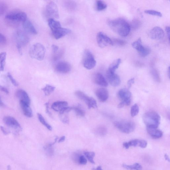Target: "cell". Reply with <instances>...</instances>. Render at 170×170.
I'll return each instance as SVG.
<instances>
[{"label":"cell","mask_w":170,"mask_h":170,"mask_svg":"<svg viewBox=\"0 0 170 170\" xmlns=\"http://www.w3.org/2000/svg\"><path fill=\"white\" fill-rule=\"evenodd\" d=\"M8 6L5 2H0V16L3 15L8 9Z\"/></svg>","instance_id":"obj_39"},{"label":"cell","mask_w":170,"mask_h":170,"mask_svg":"<svg viewBox=\"0 0 170 170\" xmlns=\"http://www.w3.org/2000/svg\"><path fill=\"white\" fill-rule=\"evenodd\" d=\"M165 30L166 31V34H167L168 37V40L170 41V27L169 26H166L165 28Z\"/></svg>","instance_id":"obj_49"},{"label":"cell","mask_w":170,"mask_h":170,"mask_svg":"<svg viewBox=\"0 0 170 170\" xmlns=\"http://www.w3.org/2000/svg\"><path fill=\"white\" fill-rule=\"evenodd\" d=\"M66 137L65 136H63L61 138H60L59 139L58 141V142L62 143L65 140Z\"/></svg>","instance_id":"obj_53"},{"label":"cell","mask_w":170,"mask_h":170,"mask_svg":"<svg viewBox=\"0 0 170 170\" xmlns=\"http://www.w3.org/2000/svg\"><path fill=\"white\" fill-rule=\"evenodd\" d=\"M5 106V104L2 101L1 98L0 97V107H4Z\"/></svg>","instance_id":"obj_55"},{"label":"cell","mask_w":170,"mask_h":170,"mask_svg":"<svg viewBox=\"0 0 170 170\" xmlns=\"http://www.w3.org/2000/svg\"><path fill=\"white\" fill-rule=\"evenodd\" d=\"M83 63L84 68L88 70L93 69L96 65V61L93 55L88 49H86L84 52Z\"/></svg>","instance_id":"obj_5"},{"label":"cell","mask_w":170,"mask_h":170,"mask_svg":"<svg viewBox=\"0 0 170 170\" xmlns=\"http://www.w3.org/2000/svg\"><path fill=\"white\" fill-rule=\"evenodd\" d=\"M48 24L52 31L62 27L61 23L59 21L52 18L49 19L48 21Z\"/></svg>","instance_id":"obj_26"},{"label":"cell","mask_w":170,"mask_h":170,"mask_svg":"<svg viewBox=\"0 0 170 170\" xmlns=\"http://www.w3.org/2000/svg\"><path fill=\"white\" fill-rule=\"evenodd\" d=\"M5 19L10 22H23L27 19V15L25 12L21 11H14L7 14Z\"/></svg>","instance_id":"obj_4"},{"label":"cell","mask_w":170,"mask_h":170,"mask_svg":"<svg viewBox=\"0 0 170 170\" xmlns=\"http://www.w3.org/2000/svg\"><path fill=\"white\" fill-rule=\"evenodd\" d=\"M1 129L3 133L5 134V135H6V134H8L9 132H8V131H7V130L4 127L2 126H1Z\"/></svg>","instance_id":"obj_51"},{"label":"cell","mask_w":170,"mask_h":170,"mask_svg":"<svg viewBox=\"0 0 170 170\" xmlns=\"http://www.w3.org/2000/svg\"><path fill=\"white\" fill-rule=\"evenodd\" d=\"M144 12L148 15L161 17L162 15L161 12L153 10H145Z\"/></svg>","instance_id":"obj_37"},{"label":"cell","mask_w":170,"mask_h":170,"mask_svg":"<svg viewBox=\"0 0 170 170\" xmlns=\"http://www.w3.org/2000/svg\"><path fill=\"white\" fill-rule=\"evenodd\" d=\"M11 169V167L10 165H8V170H10Z\"/></svg>","instance_id":"obj_58"},{"label":"cell","mask_w":170,"mask_h":170,"mask_svg":"<svg viewBox=\"0 0 170 170\" xmlns=\"http://www.w3.org/2000/svg\"><path fill=\"white\" fill-rule=\"evenodd\" d=\"M0 90L3 92H4V93L6 94H8L9 93L8 90H7L6 88L4 87L0 86Z\"/></svg>","instance_id":"obj_50"},{"label":"cell","mask_w":170,"mask_h":170,"mask_svg":"<svg viewBox=\"0 0 170 170\" xmlns=\"http://www.w3.org/2000/svg\"><path fill=\"white\" fill-rule=\"evenodd\" d=\"M93 170H103L102 169V168L100 166H99L97 168H93Z\"/></svg>","instance_id":"obj_57"},{"label":"cell","mask_w":170,"mask_h":170,"mask_svg":"<svg viewBox=\"0 0 170 170\" xmlns=\"http://www.w3.org/2000/svg\"><path fill=\"white\" fill-rule=\"evenodd\" d=\"M75 94L80 100L86 103L88 109H94L97 107V101L93 97L88 96L83 92L79 90L76 91Z\"/></svg>","instance_id":"obj_7"},{"label":"cell","mask_w":170,"mask_h":170,"mask_svg":"<svg viewBox=\"0 0 170 170\" xmlns=\"http://www.w3.org/2000/svg\"><path fill=\"white\" fill-rule=\"evenodd\" d=\"M168 76H170V68L169 67L168 69Z\"/></svg>","instance_id":"obj_59"},{"label":"cell","mask_w":170,"mask_h":170,"mask_svg":"<svg viewBox=\"0 0 170 170\" xmlns=\"http://www.w3.org/2000/svg\"><path fill=\"white\" fill-rule=\"evenodd\" d=\"M140 21L138 19H134L131 23V26L134 29H137L139 28L141 25Z\"/></svg>","instance_id":"obj_40"},{"label":"cell","mask_w":170,"mask_h":170,"mask_svg":"<svg viewBox=\"0 0 170 170\" xmlns=\"http://www.w3.org/2000/svg\"><path fill=\"white\" fill-rule=\"evenodd\" d=\"M96 95L99 100L101 102H105L107 100L109 97L108 90L104 88H100L96 91Z\"/></svg>","instance_id":"obj_20"},{"label":"cell","mask_w":170,"mask_h":170,"mask_svg":"<svg viewBox=\"0 0 170 170\" xmlns=\"http://www.w3.org/2000/svg\"><path fill=\"white\" fill-rule=\"evenodd\" d=\"M114 125L120 131L126 134L131 133L135 129V124L132 121H116Z\"/></svg>","instance_id":"obj_6"},{"label":"cell","mask_w":170,"mask_h":170,"mask_svg":"<svg viewBox=\"0 0 170 170\" xmlns=\"http://www.w3.org/2000/svg\"><path fill=\"white\" fill-rule=\"evenodd\" d=\"M46 49L43 45L36 43L31 47L29 50V55L33 59L41 61L45 57Z\"/></svg>","instance_id":"obj_3"},{"label":"cell","mask_w":170,"mask_h":170,"mask_svg":"<svg viewBox=\"0 0 170 170\" xmlns=\"http://www.w3.org/2000/svg\"><path fill=\"white\" fill-rule=\"evenodd\" d=\"M72 110L75 112L76 115L80 117H83L85 115V112L80 106L78 105L72 107Z\"/></svg>","instance_id":"obj_34"},{"label":"cell","mask_w":170,"mask_h":170,"mask_svg":"<svg viewBox=\"0 0 170 170\" xmlns=\"http://www.w3.org/2000/svg\"><path fill=\"white\" fill-rule=\"evenodd\" d=\"M55 89V87L49 84L46 85V86L42 90L44 92L46 96H48L50 95Z\"/></svg>","instance_id":"obj_32"},{"label":"cell","mask_w":170,"mask_h":170,"mask_svg":"<svg viewBox=\"0 0 170 170\" xmlns=\"http://www.w3.org/2000/svg\"><path fill=\"white\" fill-rule=\"evenodd\" d=\"M78 162L81 165H86L87 161L86 158L83 155L80 156L78 159Z\"/></svg>","instance_id":"obj_41"},{"label":"cell","mask_w":170,"mask_h":170,"mask_svg":"<svg viewBox=\"0 0 170 170\" xmlns=\"http://www.w3.org/2000/svg\"><path fill=\"white\" fill-rule=\"evenodd\" d=\"M52 47L53 52L54 53V54H56V53H57L58 52L59 50V47L58 46L55 45H53L52 46Z\"/></svg>","instance_id":"obj_46"},{"label":"cell","mask_w":170,"mask_h":170,"mask_svg":"<svg viewBox=\"0 0 170 170\" xmlns=\"http://www.w3.org/2000/svg\"><path fill=\"white\" fill-rule=\"evenodd\" d=\"M165 158L166 160L168 162H170L169 158L168 157V156L167 154H165Z\"/></svg>","instance_id":"obj_56"},{"label":"cell","mask_w":170,"mask_h":170,"mask_svg":"<svg viewBox=\"0 0 170 170\" xmlns=\"http://www.w3.org/2000/svg\"><path fill=\"white\" fill-rule=\"evenodd\" d=\"M71 69L72 66L70 64L66 61H60L56 64L55 66L56 71L61 73H68Z\"/></svg>","instance_id":"obj_13"},{"label":"cell","mask_w":170,"mask_h":170,"mask_svg":"<svg viewBox=\"0 0 170 170\" xmlns=\"http://www.w3.org/2000/svg\"><path fill=\"white\" fill-rule=\"evenodd\" d=\"M6 42V38L4 35L0 33V45H5Z\"/></svg>","instance_id":"obj_43"},{"label":"cell","mask_w":170,"mask_h":170,"mask_svg":"<svg viewBox=\"0 0 170 170\" xmlns=\"http://www.w3.org/2000/svg\"><path fill=\"white\" fill-rule=\"evenodd\" d=\"M123 167L125 168L128 170H142V166L139 163L134 164L132 165H127L123 164Z\"/></svg>","instance_id":"obj_30"},{"label":"cell","mask_w":170,"mask_h":170,"mask_svg":"<svg viewBox=\"0 0 170 170\" xmlns=\"http://www.w3.org/2000/svg\"><path fill=\"white\" fill-rule=\"evenodd\" d=\"M108 24L112 30L120 36L126 37L130 32V24L123 19L109 20L108 21Z\"/></svg>","instance_id":"obj_1"},{"label":"cell","mask_w":170,"mask_h":170,"mask_svg":"<svg viewBox=\"0 0 170 170\" xmlns=\"http://www.w3.org/2000/svg\"><path fill=\"white\" fill-rule=\"evenodd\" d=\"M49 103L47 102L45 104V106L46 107V112L49 115H51V114L49 110Z\"/></svg>","instance_id":"obj_48"},{"label":"cell","mask_w":170,"mask_h":170,"mask_svg":"<svg viewBox=\"0 0 170 170\" xmlns=\"http://www.w3.org/2000/svg\"><path fill=\"white\" fill-rule=\"evenodd\" d=\"M16 45L22 47L27 45L30 42V38L27 34L21 31H18L15 34Z\"/></svg>","instance_id":"obj_11"},{"label":"cell","mask_w":170,"mask_h":170,"mask_svg":"<svg viewBox=\"0 0 170 170\" xmlns=\"http://www.w3.org/2000/svg\"><path fill=\"white\" fill-rule=\"evenodd\" d=\"M139 111V106L135 104L133 105L131 108V114L132 117L137 116Z\"/></svg>","instance_id":"obj_36"},{"label":"cell","mask_w":170,"mask_h":170,"mask_svg":"<svg viewBox=\"0 0 170 170\" xmlns=\"http://www.w3.org/2000/svg\"><path fill=\"white\" fill-rule=\"evenodd\" d=\"M132 45V47L136 49L139 54L142 57H146L150 54L151 49L143 45L141 38L133 42Z\"/></svg>","instance_id":"obj_9"},{"label":"cell","mask_w":170,"mask_h":170,"mask_svg":"<svg viewBox=\"0 0 170 170\" xmlns=\"http://www.w3.org/2000/svg\"><path fill=\"white\" fill-rule=\"evenodd\" d=\"M147 132L150 135L155 139L162 137L163 135V133L162 131L157 129V128H151L147 127Z\"/></svg>","instance_id":"obj_25"},{"label":"cell","mask_w":170,"mask_h":170,"mask_svg":"<svg viewBox=\"0 0 170 170\" xmlns=\"http://www.w3.org/2000/svg\"><path fill=\"white\" fill-rule=\"evenodd\" d=\"M16 47L19 54L22 55V47L18 45H16Z\"/></svg>","instance_id":"obj_52"},{"label":"cell","mask_w":170,"mask_h":170,"mask_svg":"<svg viewBox=\"0 0 170 170\" xmlns=\"http://www.w3.org/2000/svg\"><path fill=\"white\" fill-rule=\"evenodd\" d=\"M72 110V107H67L59 112V118L61 121L64 124H69V112Z\"/></svg>","instance_id":"obj_18"},{"label":"cell","mask_w":170,"mask_h":170,"mask_svg":"<svg viewBox=\"0 0 170 170\" xmlns=\"http://www.w3.org/2000/svg\"><path fill=\"white\" fill-rule=\"evenodd\" d=\"M64 6L67 10L70 12L75 11L76 8V3L73 1H66L64 3Z\"/></svg>","instance_id":"obj_28"},{"label":"cell","mask_w":170,"mask_h":170,"mask_svg":"<svg viewBox=\"0 0 170 170\" xmlns=\"http://www.w3.org/2000/svg\"><path fill=\"white\" fill-rule=\"evenodd\" d=\"M23 26L24 30L27 32L33 35L37 34V32L36 28L30 20L27 19L23 22Z\"/></svg>","instance_id":"obj_21"},{"label":"cell","mask_w":170,"mask_h":170,"mask_svg":"<svg viewBox=\"0 0 170 170\" xmlns=\"http://www.w3.org/2000/svg\"><path fill=\"white\" fill-rule=\"evenodd\" d=\"M94 81L96 83L104 87H107L108 86V83L104 77L100 73H98L96 74L94 77Z\"/></svg>","instance_id":"obj_23"},{"label":"cell","mask_w":170,"mask_h":170,"mask_svg":"<svg viewBox=\"0 0 170 170\" xmlns=\"http://www.w3.org/2000/svg\"><path fill=\"white\" fill-rule=\"evenodd\" d=\"M37 116L40 122L42 124L46 127L48 130L52 131V127L46 121L43 117L42 116L41 114H40V113H38Z\"/></svg>","instance_id":"obj_33"},{"label":"cell","mask_w":170,"mask_h":170,"mask_svg":"<svg viewBox=\"0 0 170 170\" xmlns=\"http://www.w3.org/2000/svg\"><path fill=\"white\" fill-rule=\"evenodd\" d=\"M3 121L7 126L12 128L16 130H20L21 129V126L18 122L12 116L5 117L3 118Z\"/></svg>","instance_id":"obj_15"},{"label":"cell","mask_w":170,"mask_h":170,"mask_svg":"<svg viewBox=\"0 0 170 170\" xmlns=\"http://www.w3.org/2000/svg\"><path fill=\"white\" fill-rule=\"evenodd\" d=\"M68 102L66 101H57L54 102L52 104L51 107L54 111L59 112L66 108L68 107Z\"/></svg>","instance_id":"obj_22"},{"label":"cell","mask_w":170,"mask_h":170,"mask_svg":"<svg viewBox=\"0 0 170 170\" xmlns=\"http://www.w3.org/2000/svg\"><path fill=\"white\" fill-rule=\"evenodd\" d=\"M134 83V79L132 78L129 80L127 81V84L128 87L130 88L132 87V85Z\"/></svg>","instance_id":"obj_47"},{"label":"cell","mask_w":170,"mask_h":170,"mask_svg":"<svg viewBox=\"0 0 170 170\" xmlns=\"http://www.w3.org/2000/svg\"><path fill=\"white\" fill-rule=\"evenodd\" d=\"M97 40L99 46L101 48H104L109 45L113 46L111 39L102 32H99L97 33Z\"/></svg>","instance_id":"obj_10"},{"label":"cell","mask_w":170,"mask_h":170,"mask_svg":"<svg viewBox=\"0 0 170 170\" xmlns=\"http://www.w3.org/2000/svg\"><path fill=\"white\" fill-rule=\"evenodd\" d=\"M7 54L5 52L0 53V72L4 70Z\"/></svg>","instance_id":"obj_29"},{"label":"cell","mask_w":170,"mask_h":170,"mask_svg":"<svg viewBox=\"0 0 170 170\" xmlns=\"http://www.w3.org/2000/svg\"><path fill=\"white\" fill-rule=\"evenodd\" d=\"M46 10L48 15L53 19H59V13L58 6L53 2H49L46 7Z\"/></svg>","instance_id":"obj_12"},{"label":"cell","mask_w":170,"mask_h":170,"mask_svg":"<svg viewBox=\"0 0 170 170\" xmlns=\"http://www.w3.org/2000/svg\"><path fill=\"white\" fill-rule=\"evenodd\" d=\"M139 145L141 148H146L147 145V141L144 140H139Z\"/></svg>","instance_id":"obj_45"},{"label":"cell","mask_w":170,"mask_h":170,"mask_svg":"<svg viewBox=\"0 0 170 170\" xmlns=\"http://www.w3.org/2000/svg\"><path fill=\"white\" fill-rule=\"evenodd\" d=\"M121 60L120 59H115L109 66L108 71L112 73H115L121 63Z\"/></svg>","instance_id":"obj_27"},{"label":"cell","mask_w":170,"mask_h":170,"mask_svg":"<svg viewBox=\"0 0 170 170\" xmlns=\"http://www.w3.org/2000/svg\"><path fill=\"white\" fill-rule=\"evenodd\" d=\"M119 97L122 101L118 105L119 108H122L125 105H129L131 104L132 94L130 91L126 88L120 90L118 92Z\"/></svg>","instance_id":"obj_8"},{"label":"cell","mask_w":170,"mask_h":170,"mask_svg":"<svg viewBox=\"0 0 170 170\" xmlns=\"http://www.w3.org/2000/svg\"><path fill=\"white\" fill-rule=\"evenodd\" d=\"M106 76L109 83L112 86L117 87L121 83V81L120 77L115 73H112L107 70Z\"/></svg>","instance_id":"obj_16"},{"label":"cell","mask_w":170,"mask_h":170,"mask_svg":"<svg viewBox=\"0 0 170 170\" xmlns=\"http://www.w3.org/2000/svg\"><path fill=\"white\" fill-rule=\"evenodd\" d=\"M164 31L161 28L158 26L155 27L150 31V36L152 39L160 40L164 38Z\"/></svg>","instance_id":"obj_14"},{"label":"cell","mask_w":170,"mask_h":170,"mask_svg":"<svg viewBox=\"0 0 170 170\" xmlns=\"http://www.w3.org/2000/svg\"><path fill=\"white\" fill-rule=\"evenodd\" d=\"M113 45H116L119 46H123L127 44V42L123 40L119 39H114L112 40Z\"/></svg>","instance_id":"obj_38"},{"label":"cell","mask_w":170,"mask_h":170,"mask_svg":"<svg viewBox=\"0 0 170 170\" xmlns=\"http://www.w3.org/2000/svg\"><path fill=\"white\" fill-rule=\"evenodd\" d=\"M16 97L18 98L20 101L30 105V100L26 92L23 90H19L16 92Z\"/></svg>","instance_id":"obj_19"},{"label":"cell","mask_w":170,"mask_h":170,"mask_svg":"<svg viewBox=\"0 0 170 170\" xmlns=\"http://www.w3.org/2000/svg\"><path fill=\"white\" fill-rule=\"evenodd\" d=\"M143 121L148 128H158L161 120L160 116L154 111L148 112L143 115Z\"/></svg>","instance_id":"obj_2"},{"label":"cell","mask_w":170,"mask_h":170,"mask_svg":"<svg viewBox=\"0 0 170 170\" xmlns=\"http://www.w3.org/2000/svg\"><path fill=\"white\" fill-rule=\"evenodd\" d=\"M139 140L134 139L131 140L127 142L129 147L131 146L136 147L139 144Z\"/></svg>","instance_id":"obj_42"},{"label":"cell","mask_w":170,"mask_h":170,"mask_svg":"<svg viewBox=\"0 0 170 170\" xmlns=\"http://www.w3.org/2000/svg\"><path fill=\"white\" fill-rule=\"evenodd\" d=\"M84 154L86 156V157L91 163L95 164V162L94 161V158L95 157V153L94 152L85 151L84 152Z\"/></svg>","instance_id":"obj_35"},{"label":"cell","mask_w":170,"mask_h":170,"mask_svg":"<svg viewBox=\"0 0 170 170\" xmlns=\"http://www.w3.org/2000/svg\"><path fill=\"white\" fill-rule=\"evenodd\" d=\"M20 104L24 114L28 117H31L33 116V113L30 105L20 101Z\"/></svg>","instance_id":"obj_24"},{"label":"cell","mask_w":170,"mask_h":170,"mask_svg":"<svg viewBox=\"0 0 170 170\" xmlns=\"http://www.w3.org/2000/svg\"><path fill=\"white\" fill-rule=\"evenodd\" d=\"M8 76L10 80L11 81V82L14 85V86L15 87H17L18 86V84L16 80L14 79L11 74L9 73H8Z\"/></svg>","instance_id":"obj_44"},{"label":"cell","mask_w":170,"mask_h":170,"mask_svg":"<svg viewBox=\"0 0 170 170\" xmlns=\"http://www.w3.org/2000/svg\"><path fill=\"white\" fill-rule=\"evenodd\" d=\"M107 7V4L103 1H97L96 2L95 8L98 11H102L106 9Z\"/></svg>","instance_id":"obj_31"},{"label":"cell","mask_w":170,"mask_h":170,"mask_svg":"<svg viewBox=\"0 0 170 170\" xmlns=\"http://www.w3.org/2000/svg\"><path fill=\"white\" fill-rule=\"evenodd\" d=\"M71 31L67 28L60 27L52 31L53 37L56 40L59 39L71 33Z\"/></svg>","instance_id":"obj_17"},{"label":"cell","mask_w":170,"mask_h":170,"mask_svg":"<svg viewBox=\"0 0 170 170\" xmlns=\"http://www.w3.org/2000/svg\"><path fill=\"white\" fill-rule=\"evenodd\" d=\"M123 146L124 147L126 148V149H128L130 147L127 142H125L123 143Z\"/></svg>","instance_id":"obj_54"}]
</instances>
